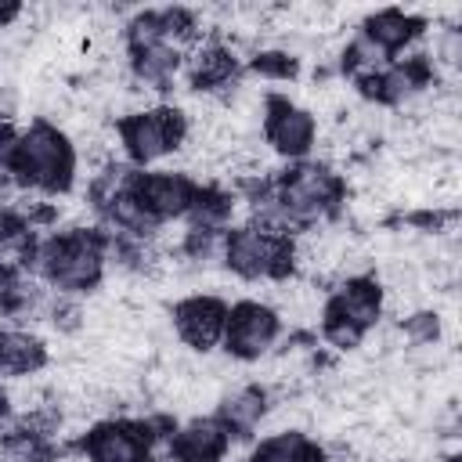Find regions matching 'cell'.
Here are the masks:
<instances>
[{"label": "cell", "mask_w": 462, "mask_h": 462, "mask_svg": "<svg viewBox=\"0 0 462 462\" xmlns=\"http://www.w3.org/2000/svg\"><path fill=\"white\" fill-rule=\"evenodd\" d=\"M224 321H227V300L217 292H206V289L188 292L170 307V325H173L177 339L195 354H209L220 346Z\"/></svg>", "instance_id": "cell-10"}, {"label": "cell", "mask_w": 462, "mask_h": 462, "mask_svg": "<svg viewBox=\"0 0 462 462\" xmlns=\"http://www.w3.org/2000/svg\"><path fill=\"white\" fill-rule=\"evenodd\" d=\"M401 339L411 346H433L440 339V310L433 307H415L401 318Z\"/></svg>", "instance_id": "cell-18"}, {"label": "cell", "mask_w": 462, "mask_h": 462, "mask_svg": "<svg viewBox=\"0 0 462 462\" xmlns=\"http://www.w3.org/2000/svg\"><path fill=\"white\" fill-rule=\"evenodd\" d=\"M14 18H22V7H18V4H7V0H0V29L14 25Z\"/></svg>", "instance_id": "cell-20"}, {"label": "cell", "mask_w": 462, "mask_h": 462, "mask_svg": "<svg viewBox=\"0 0 462 462\" xmlns=\"http://www.w3.org/2000/svg\"><path fill=\"white\" fill-rule=\"evenodd\" d=\"M242 76V58L227 40H199L188 51L184 79L195 94H217Z\"/></svg>", "instance_id": "cell-12"}, {"label": "cell", "mask_w": 462, "mask_h": 462, "mask_svg": "<svg viewBox=\"0 0 462 462\" xmlns=\"http://www.w3.org/2000/svg\"><path fill=\"white\" fill-rule=\"evenodd\" d=\"M260 134L271 155H278L282 162H303L314 155L321 141V123L310 105H300L282 94H267L260 108Z\"/></svg>", "instance_id": "cell-7"}, {"label": "cell", "mask_w": 462, "mask_h": 462, "mask_svg": "<svg viewBox=\"0 0 462 462\" xmlns=\"http://www.w3.org/2000/svg\"><path fill=\"white\" fill-rule=\"evenodd\" d=\"M375 51H383L390 61L401 58L404 51H411L422 32H426V22L415 14V11H401V7H383V11H372L357 22V29Z\"/></svg>", "instance_id": "cell-13"}, {"label": "cell", "mask_w": 462, "mask_h": 462, "mask_svg": "<svg viewBox=\"0 0 462 462\" xmlns=\"http://www.w3.org/2000/svg\"><path fill=\"white\" fill-rule=\"evenodd\" d=\"M267 411H271V393L260 383H238V386L217 393V408H213V415L231 430L235 440L249 437L267 419Z\"/></svg>", "instance_id": "cell-15"}, {"label": "cell", "mask_w": 462, "mask_h": 462, "mask_svg": "<svg viewBox=\"0 0 462 462\" xmlns=\"http://www.w3.org/2000/svg\"><path fill=\"white\" fill-rule=\"evenodd\" d=\"M231 448H235L231 430L209 411L177 422L162 444V455L166 462H224Z\"/></svg>", "instance_id": "cell-11"}, {"label": "cell", "mask_w": 462, "mask_h": 462, "mask_svg": "<svg viewBox=\"0 0 462 462\" xmlns=\"http://www.w3.org/2000/svg\"><path fill=\"white\" fill-rule=\"evenodd\" d=\"M173 426L177 422L137 419V415L97 419L83 430L79 451L83 462H159V451Z\"/></svg>", "instance_id": "cell-6"}, {"label": "cell", "mask_w": 462, "mask_h": 462, "mask_svg": "<svg viewBox=\"0 0 462 462\" xmlns=\"http://www.w3.org/2000/svg\"><path fill=\"white\" fill-rule=\"evenodd\" d=\"M220 263L238 282H285L296 271V238L260 220H235L220 238Z\"/></svg>", "instance_id": "cell-3"}, {"label": "cell", "mask_w": 462, "mask_h": 462, "mask_svg": "<svg viewBox=\"0 0 462 462\" xmlns=\"http://www.w3.org/2000/svg\"><path fill=\"white\" fill-rule=\"evenodd\" d=\"M285 325L274 310L271 300H256V296H242L235 303H227V321H224V354L231 361H242V365H253V361H263L278 339H282Z\"/></svg>", "instance_id": "cell-8"}, {"label": "cell", "mask_w": 462, "mask_h": 462, "mask_svg": "<svg viewBox=\"0 0 462 462\" xmlns=\"http://www.w3.org/2000/svg\"><path fill=\"white\" fill-rule=\"evenodd\" d=\"M242 462H332L328 448L303 430H274L253 444Z\"/></svg>", "instance_id": "cell-16"}, {"label": "cell", "mask_w": 462, "mask_h": 462, "mask_svg": "<svg viewBox=\"0 0 462 462\" xmlns=\"http://www.w3.org/2000/svg\"><path fill=\"white\" fill-rule=\"evenodd\" d=\"M249 72H256L260 79H292L300 72V61L289 54V51H278V47H263L249 58Z\"/></svg>", "instance_id": "cell-19"}, {"label": "cell", "mask_w": 462, "mask_h": 462, "mask_svg": "<svg viewBox=\"0 0 462 462\" xmlns=\"http://www.w3.org/2000/svg\"><path fill=\"white\" fill-rule=\"evenodd\" d=\"M32 278L54 296H87L105 282L108 253L105 231L97 227H61L32 242L22 260Z\"/></svg>", "instance_id": "cell-1"}, {"label": "cell", "mask_w": 462, "mask_h": 462, "mask_svg": "<svg viewBox=\"0 0 462 462\" xmlns=\"http://www.w3.org/2000/svg\"><path fill=\"white\" fill-rule=\"evenodd\" d=\"M126 191L137 199V206L159 224H184V217L195 206L199 195V180L188 170H166V166H152V170H126Z\"/></svg>", "instance_id": "cell-9"}, {"label": "cell", "mask_w": 462, "mask_h": 462, "mask_svg": "<svg viewBox=\"0 0 462 462\" xmlns=\"http://www.w3.org/2000/svg\"><path fill=\"white\" fill-rule=\"evenodd\" d=\"M18 191H29L36 199H58L69 195L79 180V148L76 137L65 126H54L47 119H32L18 130L14 152L4 170Z\"/></svg>", "instance_id": "cell-2"}, {"label": "cell", "mask_w": 462, "mask_h": 462, "mask_svg": "<svg viewBox=\"0 0 462 462\" xmlns=\"http://www.w3.org/2000/svg\"><path fill=\"white\" fill-rule=\"evenodd\" d=\"M188 134H191L188 112L166 101L141 105L116 119V148L134 170H152L170 155H177L188 144Z\"/></svg>", "instance_id": "cell-4"}, {"label": "cell", "mask_w": 462, "mask_h": 462, "mask_svg": "<svg viewBox=\"0 0 462 462\" xmlns=\"http://www.w3.org/2000/svg\"><path fill=\"white\" fill-rule=\"evenodd\" d=\"M386 310V289L372 274H346L321 303L318 332L336 350H354L368 339Z\"/></svg>", "instance_id": "cell-5"}, {"label": "cell", "mask_w": 462, "mask_h": 462, "mask_svg": "<svg viewBox=\"0 0 462 462\" xmlns=\"http://www.w3.org/2000/svg\"><path fill=\"white\" fill-rule=\"evenodd\" d=\"M47 339L25 325H0V379H32L47 368Z\"/></svg>", "instance_id": "cell-14"}, {"label": "cell", "mask_w": 462, "mask_h": 462, "mask_svg": "<svg viewBox=\"0 0 462 462\" xmlns=\"http://www.w3.org/2000/svg\"><path fill=\"white\" fill-rule=\"evenodd\" d=\"M440 462H458V455H448V458H440Z\"/></svg>", "instance_id": "cell-21"}, {"label": "cell", "mask_w": 462, "mask_h": 462, "mask_svg": "<svg viewBox=\"0 0 462 462\" xmlns=\"http://www.w3.org/2000/svg\"><path fill=\"white\" fill-rule=\"evenodd\" d=\"M43 300V285L22 260H0V314L11 321H25L36 314Z\"/></svg>", "instance_id": "cell-17"}]
</instances>
